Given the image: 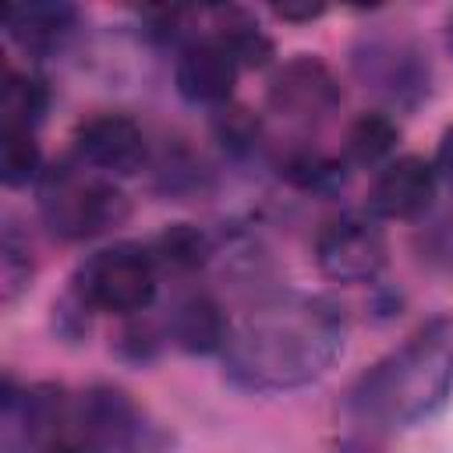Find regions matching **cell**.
<instances>
[{
	"label": "cell",
	"instance_id": "6da1fadb",
	"mask_svg": "<svg viewBox=\"0 0 453 453\" xmlns=\"http://www.w3.org/2000/svg\"><path fill=\"white\" fill-rule=\"evenodd\" d=\"M347 343V315L326 294L283 290L262 297L230 326L226 379L248 393H290L322 379Z\"/></svg>",
	"mask_w": 453,
	"mask_h": 453
},
{
	"label": "cell",
	"instance_id": "7a4b0ae2",
	"mask_svg": "<svg viewBox=\"0 0 453 453\" xmlns=\"http://www.w3.org/2000/svg\"><path fill=\"white\" fill-rule=\"evenodd\" d=\"M453 393V319H432L357 375L347 393L354 425L400 432L432 418Z\"/></svg>",
	"mask_w": 453,
	"mask_h": 453
},
{
	"label": "cell",
	"instance_id": "3957f363",
	"mask_svg": "<svg viewBox=\"0 0 453 453\" xmlns=\"http://www.w3.org/2000/svg\"><path fill=\"white\" fill-rule=\"evenodd\" d=\"M39 216L60 241H92L120 226L131 212L127 195L113 177L88 170L78 159H64L42 170L39 184Z\"/></svg>",
	"mask_w": 453,
	"mask_h": 453
},
{
	"label": "cell",
	"instance_id": "277c9868",
	"mask_svg": "<svg viewBox=\"0 0 453 453\" xmlns=\"http://www.w3.org/2000/svg\"><path fill=\"white\" fill-rule=\"evenodd\" d=\"M159 290V265L145 244L113 241L92 251L71 283V294L85 301L88 311H106L117 319H134L152 308Z\"/></svg>",
	"mask_w": 453,
	"mask_h": 453
},
{
	"label": "cell",
	"instance_id": "5b68a950",
	"mask_svg": "<svg viewBox=\"0 0 453 453\" xmlns=\"http://www.w3.org/2000/svg\"><path fill=\"white\" fill-rule=\"evenodd\" d=\"M354 78L389 110H414L432 92V64L425 46L403 28H365L350 50Z\"/></svg>",
	"mask_w": 453,
	"mask_h": 453
},
{
	"label": "cell",
	"instance_id": "8992f818",
	"mask_svg": "<svg viewBox=\"0 0 453 453\" xmlns=\"http://www.w3.org/2000/svg\"><path fill=\"white\" fill-rule=\"evenodd\" d=\"M71 432L99 453H163V439L131 393L96 382L71 403Z\"/></svg>",
	"mask_w": 453,
	"mask_h": 453
},
{
	"label": "cell",
	"instance_id": "52a82bcc",
	"mask_svg": "<svg viewBox=\"0 0 453 453\" xmlns=\"http://www.w3.org/2000/svg\"><path fill=\"white\" fill-rule=\"evenodd\" d=\"M340 103H343L340 78L322 57H311V53H297L283 60L265 85L269 113H276L283 124L297 131L322 127L340 110Z\"/></svg>",
	"mask_w": 453,
	"mask_h": 453
},
{
	"label": "cell",
	"instance_id": "ba28073f",
	"mask_svg": "<svg viewBox=\"0 0 453 453\" xmlns=\"http://www.w3.org/2000/svg\"><path fill=\"white\" fill-rule=\"evenodd\" d=\"M386 230L372 212H340L315 234L319 273L333 283H372L386 265Z\"/></svg>",
	"mask_w": 453,
	"mask_h": 453
},
{
	"label": "cell",
	"instance_id": "9c48e42d",
	"mask_svg": "<svg viewBox=\"0 0 453 453\" xmlns=\"http://www.w3.org/2000/svg\"><path fill=\"white\" fill-rule=\"evenodd\" d=\"M74 159L103 177H131L149 163V138L127 113H96L74 127Z\"/></svg>",
	"mask_w": 453,
	"mask_h": 453
},
{
	"label": "cell",
	"instance_id": "30bf717a",
	"mask_svg": "<svg viewBox=\"0 0 453 453\" xmlns=\"http://www.w3.org/2000/svg\"><path fill=\"white\" fill-rule=\"evenodd\" d=\"M237 78L241 64L216 32H198L173 57V85L195 106H226Z\"/></svg>",
	"mask_w": 453,
	"mask_h": 453
},
{
	"label": "cell",
	"instance_id": "8fae6325",
	"mask_svg": "<svg viewBox=\"0 0 453 453\" xmlns=\"http://www.w3.org/2000/svg\"><path fill=\"white\" fill-rule=\"evenodd\" d=\"M439 191V173L425 156H396L389 159L372 188H368V212L382 219H418L432 209Z\"/></svg>",
	"mask_w": 453,
	"mask_h": 453
},
{
	"label": "cell",
	"instance_id": "7c38bea8",
	"mask_svg": "<svg viewBox=\"0 0 453 453\" xmlns=\"http://www.w3.org/2000/svg\"><path fill=\"white\" fill-rule=\"evenodd\" d=\"M4 32L28 57H53L78 32V7L67 0L11 4L4 7Z\"/></svg>",
	"mask_w": 453,
	"mask_h": 453
},
{
	"label": "cell",
	"instance_id": "4fadbf2b",
	"mask_svg": "<svg viewBox=\"0 0 453 453\" xmlns=\"http://www.w3.org/2000/svg\"><path fill=\"white\" fill-rule=\"evenodd\" d=\"M166 336L188 354H223L230 340V322L223 304L205 290H188L173 301L166 315Z\"/></svg>",
	"mask_w": 453,
	"mask_h": 453
},
{
	"label": "cell",
	"instance_id": "5bb4252c",
	"mask_svg": "<svg viewBox=\"0 0 453 453\" xmlns=\"http://www.w3.org/2000/svg\"><path fill=\"white\" fill-rule=\"evenodd\" d=\"M209 18H212L209 32H216L226 42V50L237 57L241 71H255V67H269L273 64L276 46H273V39L258 28V21L248 11H241V7H216V11H209Z\"/></svg>",
	"mask_w": 453,
	"mask_h": 453
},
{
	"label": "cell",
	"instance_id": "9a60e30c",
	"mask_svg": "<svg viewBox=\"0 0 453 453\" xmlns=\"http://www.w3.org/2000/svg\"><path fill=\"white\" fill-rule=\"evenodd\" d=\"M400 124L389 117V110H368L350 120L343 138V156L354 166H386L396 152Z\"/></svg>",
	"mask_w": 453,
	"mask_h": 453
},
{
	"label": "cell",
	"instance_id": "2e32d148",
	"mask_svg": "<svg viewBox=\"0 0 453 453\" xmlns=\"http://www.w3.org/2000/svg\"><path fill=\"white\" fill-rule=\"evenodd\" d=\"M149 251H152V258L159 265V276H191L209 262L212 244L198 226L173 223L149 244Z\"/></svg>",
	"mask_w": 453,
	"mask_h": 453
},
{
	"label": "cell",
	"instance_id": "e0dca14e",
	"mask_svg": "<svg viewBox=\"0 0 453 453\" xmlns=\"http://www.w3.org/2000/svg\"><path fill=\"white\" fill-rule=\"evenodd\" d=\"M50 106V88L35 74H18L7 71L0 85V127H25L35 131L46 117Z\"/></svg>",
	"mask_w": 453,
	"mask_h": 453
},
{
	"label": "cell",
	"instance_id": "ac0fdd59",
	"mask_svg": "<svg viewBox=\"0 0 453 453\" xmlns=\"http://www.w3.org/2000/svg\"><path fill=\"white\" fill-rule=\"evenodd\" d=\"M42 177V149L35 131L25 127H0V180L7 188L39 184Z\"/></svg>",
	"mask_w": 453,
	"mask_h": 453
},
{
	"label": "cell",
	"instance_id": "d6986e66",
	"mask_svg": "<svg viewBox=\"0 0 453 453\" xmlns=\"http://www.w3.org/2000/svg\"><path fill=\"white\" fill-rule=\"evenodd\" d=\"M280 173L297 184V188H308V191H322V188H333L340 184L343 177V163L326 156L322 149L315 145H294L287 156H280Z\"/></svg>",
	"mask_w": 453,
	"mask_h": 453
},
{
	"label": "cell",
	"instance_id": "ffe728a7",
	"mask_svg": "<svg viewBox=\"0 0 453 453\" xmlns=\"http://www.w3.org/2000/svg\"><path fill=\"white\" fill-rule=\"evenodd\" d=\"M32 273H35V262H32L28 237L18 230V223L7 219L4 237H0V294H4V304H14L18 294H25L32 287Z\"/></svg>",
	"mask_w": 453,
	"mask_h": 453
},
{
	"label": "cell",
	"instance_id": "44dd1931",
	"mask_svg": "<svg viewBox=\"0 0 453 453\" xmlns=\"http://www.w3.org/2000/svg\"><path fill=\"white\" fill-rule=\"evenodd\" d=\"M216 138L230 149V152H237V156H244V152H255L258 149V142H262V124L255 120V113H248L244 106H219L216 110Z\"/></svg>",
	"mask_w": 453,
	"mask_h": 453
},
{
	"label": "cell",
	"instance_id": "7402d4cb",
	"mask_svg": "<svg viewBox=\"0 0 453 453\" xmlns=\"http://www.w3.org/2000/svg\"><path fill=\"white\" fill-rule=\"evenodd\" d=\"M333 453H386V449H382V435L379 432H368V428L357 425L354 432L336 439Z\"/></svg>",
	"mask_w": 453,
	"mask_h": 453
},
{
	"label": "cell",
	"instance_id": "603a6c76",
	"mask_svg": "<svg viewBox=\"0 0 453 453\" xmlns=\"http://www.w3.org/2000/svg\"><path fill=\"white\" fill-rule=\"evenodd\" d=\"M432 166H435L439 180L453 188V124L442 131V138H439V149H435V159H432Z\"/></svg>",
	"mask_w": 453,
	"mask_h": 453
},
{
	"label": "cell",
	"instance_id": "cb8c5ba5",
	"mask_svg": "<svg viewBox=\"0 0 453 453\" xmlns=\"http://www.w3.org/2000/svg\"><path fill=\"white\" fill-rule=\"evenodd\" d=\"M273 14L283 21H311V18H322L326 7L322 4H280V7H273Z\"/></svg>",
	"mask_w": 453,
	"mask_h": 453
},
{
	"label": "cell",
	"instance_id": "d4e9b609",
	"mask_svg": "<svg viewBox=\"0 0 453 453\" xmlns=\"http://www.w3.org/2000/svg\"><path fill=\"white\" fill-rule=\"evenodd\" d=\"M46 453H99V449H92L85 439H78V435L71 432V435H64L60 442H53Z\"/></svg>",
	"mask_w": 453,
	"mask_h": 453
},
{
	"label": "cell",
	"instance_id": "484cf974",
	"mask_svg": "<svg viewBox=\"0 0 453 453\" xmlns=\"http://www.w3.org/2000/svg\"><path fill=\"white\" fill-rule=\"evenodd\" d=\"M442 35H446V50H449V57H453V11L446 14V28H442Z\"/></svg>",
	"mask_w": 453,
	"mask_h": 453
}]
</instances>
